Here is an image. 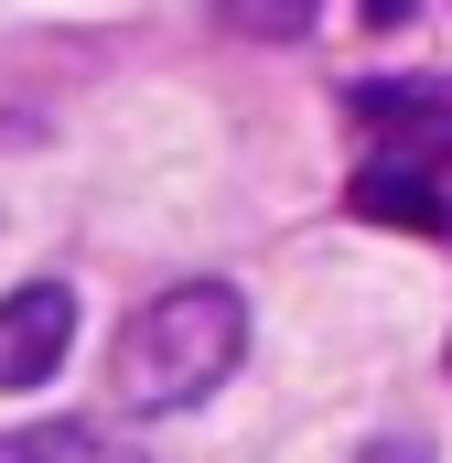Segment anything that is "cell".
<instances>
[{
	"mask_svg": "<svg viewBox=\"0 0 452 463\" xmlns=\"http://www.w3.org/2000/svg\"><path fill=\"white\" fill-rule=\"evenodd\" d=\"M76 345V291L65 280H22L0 302V388H43Z\"/></svg>",
	"mask_w": 452,
	"mask_h": 463,
	"instance_id": "3957f363",
	"label": "cell"
},
{
	"mask_svg": "<svg viewBox=\"0 0 452 463\" xmlns=\"http://www.w3.org/2000/svg\"><path fill=\"white\" fill-rule=\"evenodd\" d=\"M355 216H377V227H442L452 216V184H431V173H399V162H366L355 173Z\"/></svg>",
	"mask_w": 452,
	"mask_h": 463,
	"instance_id": "277c9868",
	"label": "cell"
},
{
	"mask_svg": "<svg viewBox=\"0 0 452 463\" xmlns=\"http://www.w3.org/2000/svg\"><path fill=\"white\" fill-rule=\"evenodd\" d=\"M237 355H248V302L226 280H184V291H162L118 324L108 388L129 410H194L237 377Z\"/></svg>",
	"mask_w": 452,
	"mask_h": 463,
	"instance_id": "6da1fadb",
	"label": "cell"
},
{
	"mask_svg": "<svg viewBox=\"0 0 452 463\" xmlns=\"http://www.w3.org/2000/svg\"><path fill=\"white\" fill-rule=\"evenodd\" d=\"M216 22L237 43H302V33L324 22V0H216Z\"/></svg>",
	"mask_w": 452,
	"mask_h": 463,
	"instance_id": "8992f818",
	"label": "cell"
},
{
	"mask_svg": "<svg viewBox=\"0 0 452 463\" xmlns=\"http://www.w3.org/2000/svg\"><path fill=\"white\" fill-rule=\"evenodd\" d=\"M355 463H431V453H420V442H366Z\"/></svg>",
	"mask_w": 452,
	"mask_h": 463,
	"instance_id": "52a82bcc",
	"label": "cell"
},
{
	"mask_svg": "<svg viewBox=\"0 0 452 463\" xmlns=\"http://www.w3.org/2000/svg\"><path fill=\"white\" fill-rule=\"evenodd\" d=\"M0 463H151V453L98 420H43V431H0Z\"/></svg>",
	"mask_w": 452,
	"mask_h": 463,
	"instance_id": "5b68a950",
	"label": "cell"
},
{
	"mask_svg": "<svg viewBox=\"0 0 452 463\" xmlns=\"http://www.w3.org/2000/svg\"><path fill=\"white\" fill-rule=\"evenodd\" d=\"M344 118H355L366 162H399V173L452 184V76H366L344 98Z\"/></svg>",
	"mask_w": 452,
	"mask_h": 463,
	"instance_id": "7a4b0ae2",
	"label": "cell"
}]
</instances>
